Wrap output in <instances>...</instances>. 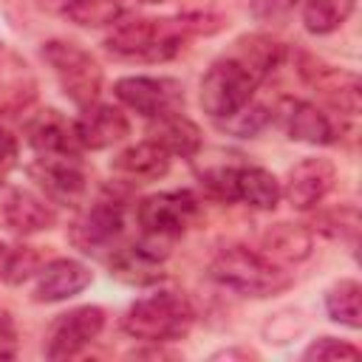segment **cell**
Segmentation results:
<instances>
[{
    "label": "cell",
    "instance_id": "31",
    "mask_svg": "<svg viewBox=\"0 0 362 362\" xmlns=\"http://www.w3.org/2000/svg\"><path fill=\"white\" fill-rule=\"evenodd\" d=\"M17 354V328L14 320L0 311V359H11Z\"/></svg>",
    "mask_w": 362,
    "mask_h": 362
},
{
    "label": "cell",
    "instance_id": "5",
    "mask_svg": "<svg viewBox=\"0 0 362 362\" xmlns=\"http://www.w3.org/2000/svg\"><path fill=\"white\" fill-rule=\"evenodd\" d=\"M42 59L48 62L62 93L74 105L88 107L96 102L102 90V68L82 45L71 40H48L42 45Z\"/></svg>",
    "mask_w": 362,
    "mask_h": 362
},
{
    "label": "cell",
    "instance_id": "20",
    "mask_svg": "<svg viewBox=\"0 0 362 362\" xmlns=\"http://www.w3.org/2000/svg\"><path fill=\"white\" fill-rule=\"evenodd\" d=\"M280 195H283V187H280V181L269 170L235 164L232 201H243L252 209H274Z\"/></svg>",
    "mask_w": 362,
    "mask_h": 362
},
{
    "label": "cell",
    "instance_id": "30",
    "mask_svg": "<svg viewBox=\"0 0 362 362\" xmlns=\"http://www.w3.org/2000/svg\"><path fill=\"white\" fill-rule=\"evenodd\" d=\"M17 158H20V141L17 136L0 124V181H6V175L17 167Z\"/></svg>",
    "mask_w": 362,
    "mask_h": 362
},
{
    "label": "cell",
    "instance_id": "6",
    "mask_svg": "<svg viewBox=\"0 0 362 362\" xmlns=\"http://www.w3.org/2000/svg\"><path fill=\"white\" fill-rule=\"evenodd\" d=\"M198 198L189 189H167V192H156L147 195L139 209V226H141V238L170 249L198 218Z\"/></svg>",
    "mask_w": 362,
    "mask_h": 362
},
{
    "label": "cell",
    "instance_id": "19",
    "mask_svg": "<svg viewBox=\"0 0 362 362\" xmlns=\"http://www.w3.org/2000/svg\"><path fill=\"white\" fill-rule=\"evenodd\" d=\"M147 139L156 141L170 156H181V158H192L204 144L201 127L192 119L181 116V113H170V116L153 119V124L147 130Z\"/></svg>",
    "mask_w": 362,
    "mask_h": 362
},
{
    "label": "cell",
    "instance_id": "15",
    "mask_svg": "<svg viewBox=\"0 0 362 362\" xmlns=\"http://www.w3.org/2000/svg\"><path fill=\"white\" fill-rule=\"evenodd\" d=\"M280 122L288 139L305 144H331L339 136L331 116L322 113L314 102H303V99H286L280 107Z\"/></svg>",
    "mask_w": 362,
    "mask_h": 362
},
{
    "label": "cell",
    "instance_id": "3",
    "mask_svg": "<svg viewBox=\"0 0 362 362\" xmlns=\"http://www.w3.org/2000/svg\"><path fill=\"white\" fill-rule=\"evenodd\" d=\"M209 277L243 297H269L283 291L291 283V277L280 263L246 246L221 249L209 263Z\"/></svg>",
    "mask_w": 362,
    "mask_h": 362
},
{
    "label": "cell",
    "instance_id": "33",
    "mask_svg": "<svg viewBox=\"0 0 362 362\" xmlns=\"http://www.w3.org/2000/svg\"><path fill=\"white\" fill-rule=\"evenodd\" d=\"M141 3H167V0H141Z\"/></svg>",
    "mask_w": 362,
    "mask_h": 362
},
{
    "label": "cell",
    "instance_id": "11",
    "mask_svg": "<svg viewBox=\"0 0 362 362\" xmlns=\"http://www.w3.org/2000/svg\"><path fill=\"white\" fill-rule=\"evenodd\" d=\"M334 181H337V170L328 158H303L288 170L283 195L294 209L305 212L314 209L334 189Z\"/></svg>",
    "mask_w": 362,
    "mask_h": 362
},
{
    "label": "cell",
    "instance_id": "4",
    "mask_svg": "<svg viewBox=\"0 0 362 362\" xmlns=\"http://www.w3.org/2000/svg\"><path fill=\"white\" fill-rule=\"evenodd\" d=\"M260 82L263 74L238 51L221 57L209 65V71L201 79V107L215 122H223L252 102Z\"/></svg>",
    "mask_w": 362,
    "mask_h": 362
},
{
    "label": "cell",
    "instance_id": "23",
    "mask_svg": "<svg viewBox=\"0 0 362 362\" xmlns=\"http://www.w3.org/2000/svg\"><path fill=\"white\" fill-rule=\"evenodd\" d=\"M325 311L334 322L359 328L362 325V288L356 280H339L325 294Z\"/></svg>",
    "mask_w": 362,
    "mask_h": 362
},
{
    "label": "cell",
    "instance_id": "10",
    "mask_svg": "<svg viewBox=\"0 0 362 362\" xmlns=\"http://www.w3.org/2000/svg\"><path fill=\"white\" fill-rule=\"evenodd\" d=\"M31 178L40 184V189L54 204L76 206L85 198L88 189V173L79 161V156H37V161L28 167Z\"/></svg>",
    "mask_w": 362,
    "mask_h": 362
},
{
    "label": "cell",
    "instance_id": "26",
    "mask_svg": "<svg viewBox=\"0 0 362 362\" xmlns=\"http://www.w3.org/2000/svg\"><path fill=\"white\" fill-rule=\"evenodd\" d=\"M42 257L34 246H6L0 243V280L3 283H25L34 272H40Z\"/></svg>",
    "mask_w": 362,
    "mask_h": 362
},
{
    "label": "cell",
    "instance_id": "21",
    "mask_svg": "<svg viewBox=\"0 0 362 362\" xmlns=\"http://www.w3.org/2000/svg\"><path fill=\"white\" fill-rule=\"evenodd\" d=\"M263 255L274 263H300L311 255V232L300 223H274L260 238Z\"/></svg>",
    "mask_w": 362,
    "mask_h": 362
},
{
    "label": "cell",
    "instance_id": "1",
    "mask_svg": "<svg viewBox=\"0 0 362 362\" xmlns=\"http://www.w3.org/2000/svg\"><path fill=\"white\" fill-rule=\"evenodd\" d=\"M198 34L189 14L181 17H136L113 25L105 37V48L119 59L136 62H167L173 59L184 42Z\"/></svg>",
    "mask_w": 362,
    "mask_h": 362
},
{
    "label": "cell",
    "instance_id": "7",
    "mask_svg": "<svg viewBox=\"0 0 362 362\" xmlns=\"http://www.w3.org/2000/svg\"><path fill=\"white\" fill-rule=\"evenodd\" d=\"M113 90L122 105L150 122L170 113H181L184 107V88L170 76H124L116 82Z\"/></svg>",
    "mask_w": 362,
    "mask_h": 362
},
{
    "label": "cell",
    "instance_id": "13",
    "mask_svg": "<svg viewBox=\"0 0 362 362\" xmlns=\"http://www.w3.org/2000/svg\"><path fill=\"white\" fill-rule=\"evenodd\" d=\"M25 139L37 150V156H79L82 150L74 122L54 107H45L25 122Z\"/></svg>",
    "mask_w": 362,
    "mask_h": 362
},
{
    "label": "cell",
    "instance_id": "25",
    "mask_svg": "<svg viewBox=\"0 0 362 362\" xmlns=\"http://www.w3.org/2000/svg\"><path fill=\"white\" fill-rule=\"evenodd\" d=\"M62 11L76 25L99 28V25L119 23V17L124 14V3L122 0H65Z\"/></svg>",
    "mask_w": 362,
    "mask_h": 362
},
{
    "label": "cell",
    "instance_id": "17",
    "mask_svg": "<svg viewBox=\"0 0 362 362\" xmlns=\"http://www.w3.org/2000/svg\"><path fill=\"white\" fill-rule=\"evenodd\" d=\"M113 173L127 178V181H136V184H147V181H158L167 175L170 170V153L161 150L156 141L144 139L127 150H122L116 158H113Z\"/></svg>",
    "mask_w": 362,
    "mask_h": 362
},
{
    "label": "cell",
    "instance_id": "24",
    "mask_svg": "<svg viewBox=\"0 0 362 362\" xmlns=\"http://www.w3.org/2000/svg\"><path fill=\"white\" fill-rule=\"evenodd\" d=\"M356 0H305L303 23L308 34H331L337 31L351 14Z\"/></svg>",
    "mask_w": 362,
    "mask_h": 362
},
{
    "label": "cell",
    "instance_id": "9",
    "mask_svg": "<svg viewBox=\"0 0 362 362\" xmlns=\"http://www.w3.org/2000/svg\"><path fill=\"white\" fill-rule=\"evenodd\" d=\"M105 328V311L99 305H79L59 314L45 334V356L68 359L88 348Z\"/></svg>",
    "mask_w": 362,
    "mask_h": 362
},
{
    "label": "cell",
    "instance_id": "28",
    "mask_svg": "<svg viewBox=\"0 0 362 362\" xmlns=\"http://www.w3.org/2000/svg\"><path fill=\"white\" fill-rule=\"evenodd\" d=\"M303 359H359V348L337 337H320L303 351Z\"/></svg>",
    "mask_w": 362,
    "mask_h": 362
},
{
    "label": "cell",
    "instance_id": "14",
    "mask_svg": "<svg viewBox=\"0 0 362 362\" xmlns=\"http://www.w3.org/2000/svg\"><path fill=\"white\" fill-rule=\"evenodd\" d=\"M88 286H90L88 266H82L79 260H71V257H57V260L40 266L31 297L37 303H59V300L79 294Z\"/></svg>",
    "mask_w": 362,
    "mask_h": 362
},
{
    "label": "cell",
    "instance_id": "29",
    "mask_svg": "<svg viewBox=\"0 0 362 362\" xmlns=\"http://www.w3.org/2000/svg\"><path fill=\"white\" fill-rule=\"evenodd\" d=\"M325 235L331 238H348L354 240L356 238V229H359V218H356V209L354 206H342V209H334L331 215L322 218V226H320Z\"/></svg>",
    "mask_w": 362,
    "mask_h": 362
},
{
    "label": "cell",
    "instance_id": "32",
    "mask_svg": "<svg viewBox=\"0 0 362 362\" xmlns=\"http://www.w3.org/2000/svg\"><path fill=\"white\" fill-rule=\"evenodd\" d=\"M297 0H255V11L257 14H283V11H288L291 6H294Z\"/></svg>",
    "mask_w": 362,
    "mask_h": 362
},
{
    "label": "cell",
    "instance_id": "27",
    "mask_svg": "<svg viewBox=\"0 0 362 362\" xmlns=\"http://www.w3.org/2000/svg\"><path fill=\"white\" fill-rule=\"evenodd\" d=\"M269 122H272V113H269L263 105H255V102H249L243 110H238L235 116L223 119V122H221V127H223V130H229L232 136L249 139V136L260 133V130H263Z\"/></svg>",
    "mask_w": 362,
    "mask_h": 362
},
{
    "label": "cell",
    "instance_id": "12",
    "mask_svg": "<svg viewBox=\"0 0 362 362\" xmlns=\"http://www.w3.org/2000/svg\"><path fill=\"white\" fill-rule=\"evenodd\" d=\"M76 141L82 150H105L119 144L130 133L127 116L113 105H88L82 116L74 122Z\"/></svg>",
    "mask_w": 362,
    "mask_h": 362
},
{
    "label": "cell",
    "instance_id": "22",
    "mask_svg": "<svg viewBox=\"0 0 362 362\" xmlns=\"http://www.w3.org/2000/svg\"><path fill=\"white\" fill-rule=\"evenodd\" d=\"M308 79L334 110H339L342 116L359 113V82L354 74L334 71V68H314Z\"/></svg>",
    "mask_w": 362,
    "mask_h": 362
},
{
    "label": "cell",
    "instance_id": "18",
    "mask_svg": "<svg viewBox=\"0 0 362 362\" xmlns=\"http://www.w3.org/2000/svg\"><path fill=\"white\" fill-rule=\"evenodd\" d=\"M3 218H6V226L17 235H34V232H42V229H51L57 223V212L54 206L28 192V189H14L6 204H3Z\"/></svg>",
    "mask_w": 362,
    "mask_h": 362
},
{
    "label": "cell",
    "instance_id": "16",
    "mask_svg": "<svg viewBox=\"0 0 362 362\" xmlns=\"http://www.w3.org/2000/svg\"><path fill=\"white\" fill-rule=\"evenodd\" d=\"M167 257L164 249L153 246L150 240H139L133 246H124V249H116L113 257H110V274L122 283H130V286H147V283H156L161 280V260Z\"/></svg>",
    "mask_w": 362,
    "mask_h": 362
},
{
    "label": "cell",
    "instance_id": "8",
    "mask_svg": "<svg viewBox=\"0 0 362 362\" xmlns=\"http://www.w3.org/2000/svg\"><path fill=\"white\" fill-rule=\"evenodd\" d=\"M122 232H124V204L116 198H99L76 215V221L68 229V238L79 252L102 255L105 249L116 246Z\"/></svg>",
    "mask_w": 362,
    "mask_h": 362
},
{
    "label": "cell",
    "instance_id": "2",
    "mask_svg": "<svg viewBox=\"0 0 362 362\" xmlns=\"http://www.w3.org/2000/svg\"><path fill=\"white\" fill-rule=\"evenodd\" d=\"M192 325H195V308L178 291L147 294L136 300L122 317V331L150 345L184 339L192 331Z\"/></svg>",
    "mask_w": 362,
    "mask_h": 362
}]
</instances>
